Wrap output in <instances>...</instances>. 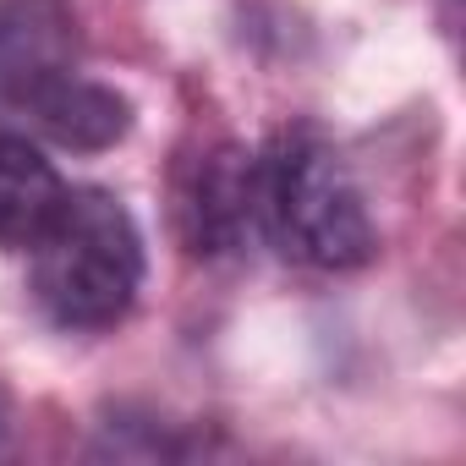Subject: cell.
<instances>
[{"instance_id":"cell-2","label":"cell","mask_w":466,"mask_h":466,"mask_svg":"<svg viewBox=\"0 0 466 466\" xmlns=\"http://www.w3.org/2000/svg\"><path fill=\"white\" fill-rule=\"evenodd\" d=\"M258 225L308 269H362L379 253L362 187L319 132H280L258 159Z\"/></svg>"},{"instance_id":"cell-6","label":"cell","mask_w":466,"mask_h":466,"mask_svg":"<svg viewBox=\"0 0 466 466\" xmlns=\"http://www.w3.org/2000/svg\"><path fill=\"white\" fill-rule=\"evenodd\" d=\"M66 181L17 132H0V248H28L56 214Z\"/></svg>"},{"instance_id":"cell-3","label":"cell","mask_w":466,"mask_h":466,"mask_svg":"<svg viewBox=\"0 0 466 466\" xmlns=\"http://www.w3.org/2000/svg\"><path fill=\"white\" fill-rule=\"evenodd\" d=\"M176 219L192 253H230L258 225V159L214 143L176 176Z\"/></svg>"},{"instance_id":"cell-5","label":"cell","mask_w":466,"mask_h":466,"mask_svg":"<svg viewBox=\"0 0 466 466\" xmlns=\"http://www.w3.org/2000/svg\"><path fill=\"white\" fill-rule=\"evenodd\" d=\"M23 116H34V127L45 137H56L61 148H83V154H99V148H110V143H121L132 132V105L116 88L88 83L77 72H66L50 88H39L23 105Z\"/></svg>"},{"instance_id":"cell-1","label":"cell","mask_w":466,"mask_h":466,"mask_svg":"<svg viewBox=\"0 0 466 466\" xmlns=\"http://www.w3.org/2000/svg\"><path fill=\"white\" fill-rule=\"evenodd\" d=\"M34 302L61 329H110L132 313L143 286V237L127 203L105 187L61 192L56 214L28 242Z\"/></svg>"},{"instance_id":"cell-4","label":"cell","mask_w":466,"mask_h":466,"mask_svg":"<svg viewBox=\"0 0 466 466\" xmlns=\"http://www.w3.org/2000/svg\"><path fill=\"white\" fill-rule=\"evenodd\" d=\"M66 72H77V17L66 0H0V105L23 110Z\"/></svg>"},{"instance_id":"cell-7","label":"cell","mask_w":466,"mask_h":466,"mask_svg":"<svg viewBox=\"0 0 466 466\" xmlns=\"http://www.w3.org/2000/svg\"><path fill=\"white\" fill-rule=\"evenodd\" d=\"M12 433H17V422H12V395L0 390V461L12 455Z\"/></svg>"}]
</instances>
